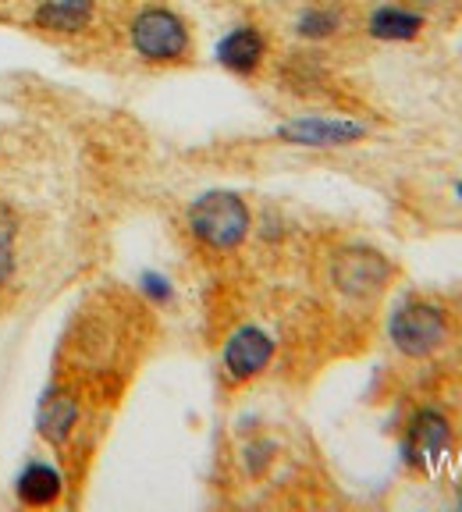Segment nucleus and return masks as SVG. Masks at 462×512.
Masks as SVG:
<instances>
[{
    "instance_id": "1",
    "label": "nucleus",
    "mask_w": 462,
    "mask_h": 512,
    "mask_svg": "<svg viewBox=\"0 0 462 512\" xmlns=\"http://www.w3.org/2000/svg\"><path fill=\"white\" fill-rule=\"evenodd\" d=\"M249 207L235 192H207L189 207V232L210 249H235L249 235Z\"/></svg>"
},
{
    "instance_id": "2",
    "label": "nucleus",
    "mask_w": 462,
    "mask_h": 512,
    "mask_svg": "<svg viewBox=\"0 0 462 512\" xmlns=\"http://www.w3.org/2000/svg\"><path fill=\"white\" fill-rule=\"evenodd\" d=\"M128 40L143 61L175 64L189 54V25L171 8H143L128 25Z\"/></svg>"
},
{
    "instance_id": "3",
    "label": "nucleus",
    "mask_w": 462,
    "mask_h": 512,
    "mask_svg": "<svg viewBox=\"0 0 462 512\" xmlns=\"http://www.w3.org/2000/svg\"><path fill=\"white\" fill-rule=\"evenodd\" d=\"M388 335L399 352H406L413 360H423V356H431L448 342V317L441 306L427 303V299H409V303H402L399 310L391 313Z\"/></svg>"
},
{
    "instance_id": "4",
    "label": "nucleus",
    "mask_w": 462,
    "mask_h": 512,
    "mask_svg": "<svg viewBox=\"0 0 462 512\" xmlns=\"http://www.w3.org/2000/svg\"><path fill=\"white\" fill-rule=\"evenodd\" d=\"M452 452V424L438 409H416L413 420L406 427V441H402V456L413 470L431 473Z\"/></svg>"
},
{
    "instance_id": "5",
    "label": "nucleus",
    "mask_w": 462,
    "mask_h": 512,
    "mask_svg": "<svg viewBox=\"0 0 462 512\" xmlns=\"http://www.w3.org/2000/svg\"><path fill=\"white\" fill-rule=\"evenodd\" d=\"M278 136L292 146H349L367 136V125L349 118H292L278 128Z\"/></svg>"
},
{
    "instance_id": "6",
    "label": "nucleus",
    "mask_w": 462,
    "mask_h": 512,
    "mask_svg": "<svg viewBox=\"0 0 462 512\" xmlns=\"http://www.w3.org/2000/svg\"><path fill=\"white\" fill-rule=\"evenodd\" d=\"M274 356V338L263 328H239L235 335L224 342V370H228L231 381H253L256 374L267 370Z\"/></svg>"
},
{
    "instance_id": "7",
    "label": "nucleus",
    "mask_w": 462,
    "mask_h": 512,
    "mask_svg": "<svg viewBox=\"0 0 462 512\" xmlns=\"http://www.w3.org/2000/svg\"><path fill=\"white\" fill-rule=\"evenodd\" d=\"M391 267L374 249H345L335 260V285L349 296H374L388 281Z\"/></svg>"
},
{
    "instance_id": "8",
    "label": "nucleus",
    "mask_w": 462,
    "mask_h": 512,
    "mask_svg": "<svg viewBox=\"0 0 462 512\" xmlns=\"http://www.w3.org/2000/svg\"><path fill=\"white\" fill-rule=\"evenodd\" d=\"M263 57H267V40L253 25H239V29H231L217 43V61H221V68H228L235 75H253L263 64Z\"/></svg>"
},
{
    "instance_id": "9",
    "label": "nucleus",
    "mask_w": 462,
    "mask_h": 512,
    "mask_svg": "<svg viewBox=\"0 0 462 512\" xmlns=\"http://www.w3.org/2000/svg\"><path fill=\"white\" fill-rule=\"evenodd\" d=\"M93 11V0H43L32 22H36V29L54 32V36H75V32L89 29Z\"/></svg>"
},
{
    "instance_id": "10",
    "label": "nucleus",
    "mask_w": 462,
    "mask_h": 512,
    "mask_svg": "<svg viewBox=\"0 0 462 512\" xmlns=\"http://www.w3.org/2000/svg\"><path fill=\"white\" fill-rule=\"evenodd\" d=\"M370 36L381 43H409L423 32V15L420 11H409L402 4H381V8L370 15Z\"/></svg>"
},
{
    "instance_id": "11",
    "label": "nucleus",
    "mask_w": 462,
    "mask_h": 512,
    "mask_svg": "<svg viewBox=\"0 0 462 512\" xmlns=\"http://www.w3.org/2000/svg\"><path fill=\"white\" fill-rule=\"evenodd\" d=\"M64 480L61 473L54 470L50 463H29L15 480V491H18V502L32 505V509H43V505H54L61 498Z\"/></svg>"
},
{
    "instance_id": "12",
    "label": "nucleus",
    "mask_w": 462,
    "mask_h": 512,
    "mask_svg": "<svg viewBox=\"0 0 462 512\" xmlns=\"http://www.w3.org/2000/svg\"><path fill=\"white\" fill-rule=\"evenodd\" d=\"M75 420H79V406L68 392H47V399L40 402V416H36V424H40V434L54 445H64L68 434H72Z\"/></svg>"
},
{
    "instance_id": "13",
    "label": "nucleus",
    "mask_w": 462,
    "mask_h": 512,
    "mask_svg": "<svg viewBox=\"0 0 462 512\" xmlns=\"http://www.w3.org/2000/svg\"><path fill=\"white\" fill-rule=\"evenodd\" d=\"M342 29V15L335 8H303L295 18V32L303 40H327Z\"/></svg>"
},
{
    "instance_id": "14",
    "label": "nucleus",
    "mask_w": 462,
    "mask_h": 512,
    "mask_svg": "<svg viewBox=\"0 0 462 512\" xmlns=\"http://www.w3.org/2000/svg\"><path fill=\"white\" fill-rule=\"evenodd\" d=\"M11 235H15V224L8 221L4 210H0V281H8L11 267H15V256H11Z\"/></svg>"
},
{
    "instance_id": "15",
    "label": "nucleus",
    "mask_w": 462,
    "mask_h": 512,
    "mask_svg": "<svg viewBox=\"0 0 462 512\" xmlns=\"http://www.w3.org/2000/svg\"><path fill=\"white\" fill-rule=\"evenodd\" d=\"M143 288L150 292L153 299H171V285H168V278H160V274H143Z\"/></svg>"
},
{
    "instance_id": "16",
    "label": "nucleus",
    "mask_w": 462,
    "mask_h": 512,
    "mask_svg": "<svg viewBox=\"0 0 462 512\" xmlns=\"http://www.w3.org/2000/svg\"><path fill=\"white\" fill-rule=\"evenodd\" d=\"M455 192H459V200H462V182H455Z\"/></svg>"
}]
</instances>
